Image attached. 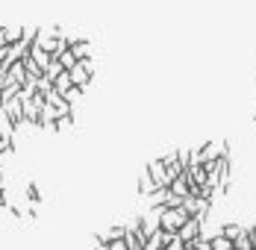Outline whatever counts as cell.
Here are the masks:
<instances>
[{"instance_id":"3","label":"cell","mask_w":256,"mask_h":250,"mask_svg":"<svg viewBox=\"0 0 256 250\" xmlns=\"http://www.w3.org/2000/svg\"><path fill=\"white\" fill-rule=\"evenodd\" d=\"M68 76H71V82L77 86L80 92H88V86H92V80H94V76L86 71V65H82V62H77L74 68H68Z\"/></svg>"},{"instance_id":"5","label":"cell","mask_w":256,"mask_h":250,"mask_svg":"<svg viewBox=\"0 0 256 250\" xmlns=\"http://www.w3.org/2000/svg\"><path fill=\"white\" fill-rule=\"evenodd\" d=\"M0 138L3 142H9L12 148H15V124H12V118L6 115V109L0 106Z\"/></svg>"},{"instance_id":"9","label":"cell","mask_w":256,"mask_h":250,"mask_svg":"<svg viewBox=\"0 0 256 250\" xmlns=\"http://www.w3.org/2000/svg\"><path fill=\"white\" fill-rule=\"evenodd\" d=\"M30 59H32V62H36V65H38L42 71H44V68L50 65V59H53V56L48 53V50H42L38 44H30Z\"/></svg>"},{"instance_id":"7","label":"cell","mask_w":256,"mask_h":250,"mask_svg":"<svg viewBox=\"0 0 256 250\" xmlns=\"http://www.w3.org/2000/svg\"><path fill=\"white\" fill-rule=\"evenodd\" d=\"M68 50H71L77 59H86V56H92V42H88V38H71V42H68Z\"/></svg>"},{"instance_id":"15","label":"cell","mask_w":256,"mask_h":250,"mask_svg":"<svg viewBox=\"0 0 256 250\" xmlns=\"http://www.w3.org/2000/svg\"><path fill=\"white\" fill-rule=\"evenodd\" d=\"M56 62H59V65H62V68L68 71V68H74V65H77L80 59H77V56H74V53H71V50H65L62 56H56Z\"/></svg>"},{"instance_id":"21","label":"cell","mask_w":256,"mask_h":250,"mask_svg":"<svg viewBox=\"0 0 256 250\" xmlns=\"http://www.w3.org/2000/svg\"><path fill=\"white\" fill-rule=\"evenodd\" d=\"M94 250H109V244H106V242H98V238H94Z\"/></svg>"},{"instance_id":"14","label":"cell","mask_w":256,"mask_h":250,"mask_svg":"<svg viewBox=\"0 0 256 250\" xmlns=\"http://www.w3.org/2000/svg\"><path fill=\"white\" fill-rule=\"evenodd\" d=\"M24 198L30 200L32 206H36V203H42V192H38V186H36V182H26V186H24Z\"/></svg>"},{"instance_id":"18","label":"cell","mask_w":256,"mask_h":250,"mask_svg":"<svg viewBox=\"0 0 256 250\" xmlns=\"http://www.w3.org/2000/svg\"><path fill=\"white\" fill-rule=\"evenodd\" d=\"M80 62L86 65V71H88V74L94 76V71H98V65H94V59H92V56H86V59H80Z\"/></svg>"},{"instance_id":"19","label":"cell","mask_w":256,"mask_h":250,"mask_svg":"<svg viewBox=\"0 0 256 250\" xmlns=\"http://www.w3.org/2000/svg\"><path fill=\"white\" fill-rule=\"evenodd\" d=\"M106 244H109V250H130L124 238H115V242H106Z\"/></svg>"},{"instance_id":"20","label":"cell","mask_w":256,"mask_h":250,"mask_svg":"<svg viewBox=\"0 0 256 250\" xmlns=\"http://www.w3.org/2000/svg\"><path fill=\"white\" fill-rule=\"evenodd\" d=\"M159 159H162L165 165H171V162H177V150H168V153H165V156H159Z\"/></svg>"},{"instance_id":"4","label":"cell","mask_w":256,"mask_h":250,"mask_svg":"<svg viewBox=\"0 0 256 250\" xmlns=\"http://www.w3.org/2000/svg\"><path fill=\"white\" fill-rule=\"evenodd\" d=\"M200 226H204V218H198V215H188L186 218V224L177 230V236L182 242H192L194 236H200Z\"/></svg>"},{"instance_id":"10","label":"cell","mask_w":256,"mask_h":250,"mask_svg":"<svg viewBox=\"0 0 256 250\" xmlns=\"http://www.w3.org/2000/svg\"><path fill=\"white\" fill-rule=\"evenodd\" d=\"M71 86H74V82H71V76H68V71H62V74H59L56 80H53V88H56L59 94H65V92H68Z\"/></svg>"},{"instance_id":"11","label":"cell","mask_w":256,"mask_h":250,"mask_svg":"<svg viewBox=\"0 0 256 250\" xmlns=\"http://www.w3.org/2000/svg\"><path fill=\"white\" fill-rule=\"evenodd\" d=\"M115 238H124V224L112 226V230H106V232H98V242H115Z\"/></svg>"},{"instance_id":"22","label":"cell","mask_w":256,"mask_h":250,"mask_svg":"<svg viewBox=\"0 0 256 250\" xmlns=\"http://www.w3.org/2000/svg\"><path fill=\"white\" fill-rule=\"evenodd\" d=\"M6 50H9V44H0V62L6 59Z\"/></svg>"},{"instance_id":"2","label":"cell","mask_w":256,"mask_h":250,"mask_svg":"<svg viewBox=\"0 0 256 250\" xmlns=\"http://www.w3.org/2000/svg\"><path fill=\"white\" fill-rule=\"evenodd\" d=\"M144 168H148V174L154 176L156 188H168V186H171V176H168V168H165V162H162V159H154V162H148Z\"/></svg>"},{"instance_id":"8","label":"cell","mask_w":256,"mask_h":250,"mask_svg":"<svg viewBox=\"0 0 256 250\" xmlns=\"http://www.w3.org/2000/svg\"><path fill=\"white\" fill-rule=\"evenodd\" d=\"M136 192H138L142 198H148V194H154L156 192V182H154V176L148 174V168L138 174V186H136Z\"/></svg>"},{"instance_id":"13","label":"cell","mask_w":256,"mask_h":250,"mask_svg":"<svg viewBox=\"0 0 256 250\" xmlns=\"http://www.w3.org/2000/svg\"><path fill=\"white\" fill-rule=\"evenodd\" d=\"M242 230H244L242 224H236V221H230V224H221V236H227V238H232V242H236V238L242 236Z\"/></svg>"},{"instance_id":"25","label":"cell","mask_w":256,"mask_h":250,"mask_svg":"<svg viewBox=\"0 0 256 250\" xmlns=\"http://www.w3.org/2000/svg\"><path fill=\"white\" fill-rule=\"evenodd\" d=\"M162 250H165V248H162Z\"/></svg>"},{"instance_id":"23","label":"cell","mask_w":256,"mask_h":250,"mask_svg":"<svg viewBox=\"0 0 256 250\" xmlns=\"http://www.w3.org/2000/svg\"><path fill=\"white\" fill-rule=\"evenodd\" d=\"M6 203H9V200H6V194H3V192H0V209H6Z\"/></svg>"},{"instance_id":"16","label":"cell","mask_w":256,"mask_h":250,"mask_svg":"<svg viewBox=\"0 0 256 250\" xmlns=\"http://www.w3.org/2000/svg\"><path fill=\"white\" fill-rule=\"evenodd\" d=\"M21 30L24 26H6V44H15L21 38Z\"/></svg>"},{"instance_id":"1","label":"cell","mask_w":256,"mask_h":250,"mask_svg":"<svg viewBox=\"0 0 256 250\" xmlns=\"http://www.w3.org/2000/svg\"><path fill=\"white\" fill-rule=\"evenodd\" d=\"M186 218H188V212L182 206H162V212H159V230L177 232L180 226L186 224Z\"/></svg>"},{"instance_id":"12","label":"cell","mask_w":256,"mask_h":250,"mask_svg":"<svg viewBox=\"0 0 256 250\" xmlns=\"http://www.w3.org/2000/svg\"><path fill=\"white\" fill-rule=\"evenodd\" d=\"M209 244H212V250H232V238H227V236H212L209 238Z\"/></svg>"},{"instance_id":"17","label":"cell","mask_w":256,"mask_h":250,"mask_svg":"<svg viewBox=\"0 0 256 250\" xmlns=\"http://www.w3.org/2000/svg\"><path fill=\"white\" fill-rule=\"evenodd\" d=\"M62 98L68 100V103H71V106H74V103H77V100L82 98V92H80L77 86H71V88H68V92H65V94H62Z\"/></svg>"},{"instance_id":"6","label":"cell","mask_w":256,"mask_h":250,"mask_svg":"<svg viewBox=\"0 0 256 250\" xmlns=\"http://www.w3.org/2000/svg\"><path fill=\"white\" fill-rule=\"evenodd\" d=\"M26 80H30V76H26V71H24V62H21V59L12 62L9 71H6V82H18V86H24Z\"/></svg>"},{"instance_id":"24","label":"cell","mask_w":256,"mask_h":250,"mask_svg":"<svg viewBox=\"0 0 256 250\" xmlns=\"http://www.w3.org/2000/svg\"><path fill=\"white\" fill-rule=\"evenodd\" d=\"M254 124H256V118H254Z\"/></svg>"}]
</instances>
